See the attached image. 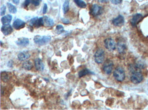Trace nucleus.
I'll list each match as a JSON object with an SVG mask.
<instances>
[{"label":"nucleus","mask_w":148,"mask_h":110,"mask_svg":"<svg viewBox=\"0 0 148 110\" xmlns=\"http://www.w3.org/2000/svg\"><path fill=\"white\" fill-rule=\"evenodd\" d=\"M130 69L131 76L130 80L133 83L138 84L141 83L143 79V75L140 70H139L141 67L139 66L132 67Z\"/></svg>","instance_id":"obj_1"},{"label":"nucleus","mask_w":148,"mask_h":110,"mask_svg":"<svg viewBox=\"0 0 148 110\" xmlns=\"http://www.w3.org/2000/svg\"><path fill=\"white\" fill-rule=\"evenodd\" d=\"M51 40L50 36H40L36 35L34 37L33 41L35 44L38 46H44L50 42Z\"/></svg>","instance_id":"obj_2"},{"label":"nucleus","mask_w":148,"mask_h":110,"mask_svg":"<svg viewBox=\"0 0 148 110\" xmlns=\"http://www.w3.org/2000/svg\"><path fill=\"white\" fill-rule=\"evenodd\" d=\"M114 77L116 80L122 82L126 78V74L124 70L121 67H117L115 69L113 73Z\"/></svg>","instance_id":"obj_3"},{"label":"nucleus","mask_w":148,"mask_h":110,"mask_svg":"<svg viewBox=\"0 0 148 110\" xmlns=\"http://www.w3.org/2000/svg\"><path fill=\"white\" fill-rule=\"evenodd\" d=\"M95 62L97 64H101L104 62L105 58V52L103 49L99 48L95 52L94 55Z\"/></svg>","instance_id":"obj_4"},{"label":"nucleus","mask_w":148,"mask_h":110,"mask_svg":"<svg viewBox=\"0 0 148 110\" xmlns=\"http://www.w3.org/2000/svg\"><path fill=\"white\" fill-rule=\"evenodd\" d=\"M114 63L110 60H107L102 66V69L105 74L109 75L112 72L114 68Z\"/></svg>","instance_id":"obj_5"},{"label":"nucleus","mask_w":148,"mask_h":110,"mask_svg":"<svg viewBox=\"0 0 148 110\" xmlns=\"http://www.w3.org/2000/svg\"><path fill=\"white\" fill-rule=\"evenodd\" d=\"M104 46L106 49L110 52L114 51L116 49V44L112 38L106 39L104 40Z\"/></svg>","instance_id":"obj_6"},{"label":"nucleus","mask_w":148,"mask_h":110,"mask_svg":"<svg viewBox=\"0 0 148 110\" xmlns=\"http://www.w3.org/2000/svg\"><path fill=\"white\" fill-rule=\"evenodd\" d=\"M103 12V8L99 5L94 4L92 6L90 14L93 17H96L101 15Z\"/></svg>","instance_id":"obj_7"},{"label":"nucleus","mask_w":148,"mask_h":110,"mask_svg":"<svg viewBox=\"0 0 148 110\" xmlns=\"http://www.w3.org/2000/svg\"><path fill=\"white\" fill-rule=\"evenodd\" d=\"M112 23L116 27H121L124 24V18L122 15H119L117 17L113 20Z\"/></svg>","instance_id":"obj_8"},{"label":"nucleus","mask_w":148,"mask_h":110,"mask_svg":"<svg viewBox=\"0 0 148 110\" xmlns=\"http://www.w3.org/2000/svg\"><path fill=\"white\" fill-rule=\"evenodd\" d=\"M26 23L21 19L17 18L13 22V27L15 30H19L25 27Z\"/></svg>","instance_id":"obj_9"},{"label":"nucleus","mask_w":148,"mask_h":110,"mask_svg":"<svg viewBox=\"0 0 148 110\" xmlns=\"http://www.w3.org/2000/svg\"><path fill=\"white\" fill-rule=\"evenodd\" d=\"M1 31L5 36H8L13 32V29L10 24L3 25L2 26Z\"/></svg>","instance_id":"obj_10"},{"label":"nucleus","mask_w":148,"mask_h":110,"mask_svg":"<svg viewBox=\"0 0 148 110\" xmlns=\"http://www.w3.org/2000/svg\"><path fill=\"white\" fill-rule=\"evenodd\" d=\"M17 46H21L22 47H26L28 46L30 43V41L28 38L26 37H21L18 38L15 42Z\"/></svg>","instance_id":"obj_11"},{"label":"nucleus","mask_w":148,"mask_h":110,"mask_svg":"<svg viewBox=\"0 0 148 110\" xmlns=\"http://www.w3.org/2000/svg\"><path fill=\"white\" fill-rule=\"evenodd\" d=\"M35 66L38 71H43L44 70V64L42 60L41 59L37 58L35 60Z\"/></svg>","instance_id":"obj_12"},{"label":"nucleus","mask_w":148,"mask_h":110,"mask_svg":"<svg viewBox=\"0 0 148 110\" xmlns=\"http://www.w3.org/2000/svg\"><path fill=\"white\" fill-rule=\"evenodd\" d=\"M30 57V55L28 51L27 50L24 51L20 52L17 55V58L20 62L24 61L28 59Z\"/></svg>","instance_id":"obj_13"},{"label":"nucleus","mask_w":148,"mask_h":110,"mask_svg":"<svg viewBox=\"0 0 148 110\" xmlns=\"http://www.w3.org/2000/svg\"><path fill=\"white\" fill-rule=\"evenodd\" d=\"M142 17V14H136L133 16L131 20V24L133 27H135L137 24L139 23V21Z\"/></svg>","instance_id":"obj_14"},{"label":"nucleus","mask_w":148,"mask_h":110,"mask_svg":"<svg viewBox=\"0 0 148 110\" xmlns=\"http://www.w3.org/2000/svg\"><path fill=\"white\" fill-rule=\"evenodd\" d=\"M117 47L119 53L120 54L125 53L127 49L126 45L123 42H118L117 44Z\"/></svg>","instance_id":"obj_15"},{"label":"nucleus","mask_w":148,"mask_h":110,"mask_svg":"<svg viewBox=\"0 0 148 110\" xmlns=\"http://www.w3.org/2000/svg\"><path fill=\"white\" fill-rule=\"evenodd\" d=\"M12 20V16L11 14H8L2 17L1 21H2V24L3 25H8V24H10L11 23Z\"/></svg>","instance_id":"obj_16"},{"label":"nucleus","mask_w":148,"mask_h":110,"mask_svg":"<svg viewBox=\"0 0 148 110\" xmlns=\"http://www.w3.org/2000/svg\"><path fill=\"white\" fill-rule=\"evenodd\" d=\"M43 17H44V25L46 26V27H51L54 25V23L53 19L48 17L47 16H44Z\"/></svg>","instance_id":"obj_17"},{"label":"nucleus","mask_w":148,"mask_h":110,"mask_svg":"<svg viewBox=\"0 0 148 110\" xmlns=\"http://www.w3.org/2000/svg\"><path fill=\"white\" fill-rule=\"evenodd\" d=\"M93 74H94V73L90 71L89 69H84L79 72L78 73V76L79 78H81L88 75H93Z\"/></svg>","instance_id":"obj_18"},{"label":"nucleus","mask_w":148,"mask_h":110,"mask_svg":"<svg viewBox=\"0 0 148 110\" xmlns=\"http://www.w3.org/2000/svg\"><path fill=\"white\" fill-rule=\"evenodd\" d=\"M22 67L27 70H30L33 67V63L31 61L27 60L24 62L22 64Z\"/></svg>","instance_id":"obj_19"},{"label":"nucleus","mask_w":148,"mask_h":110,"mask_svg":"<svg viewBox=\"0 0 148 110\" xmlns=\"http://www.w3.org/2000/svg\"><path fill=\"white\" fill-rule=\"evenodd\" d=\"M7 5L8 8V10L10 13L14 14L17 12V9L16 8V7L14 5L9 2H7Z\"/></svg>","instance_id":"obj_20"},{"label":"nucleus","mask_w":148,"mask_h":110,"mask_svg":"<svg viewBox=\"0 0 148 110\" xmlns=\"http://www.w3.org/2000/svg\"><path fill=\"white\" fill-rule=\"evenodd\" d=\"M77 6L81 8H85L87 7V4L83 0H73Z\"/></svg>","instance_id":"obj_21"},{"label":"nucleus","mask_w":148,"mask_h":110,"mask_svg":"<svg viewBox=\"0 0 148 110\" xmlns=\"http://www.w3.org/2000/svg\"><path fill=\"white\" fill-rule=\"evenodd\" d=\"M69 0H65L63 6V11L64 14H66L69 11Z\"/></svg>","instance_id":"obj_22"},{"label":"nucleus","mask_w":148,"mask_h":110,"mask_svg":"<svg viewBox=\"0 0 148 110\" xmlns=\"http://www.w3.org/2000/svg\"><path fill=\"white\" fill-rule=\"evenodd\" d=\"M39 17H33L30 20L29 22V25L31 27H36Z\"/></svg>","instance_id":"obj_23"},{"label":"nucleus","mask_w":148,"mask_h":110,"mask_svg":"<svg viewBox=\"0 0 148 110\" xmlns=\"http://www.w3.org/2000/svg\"><path fill=\"white\" fill-rule=\"evenodd\" d=\"M64 27L61 24H58L56 26V31L57 34H60L64 31Z\"/></svg>","instance_id":"obj_24"},{"label":"nucleus","mask_w":148,"mask_h":110,"mask_svg":"<svg viewBox=\"0 0 148 110\" xmlns=\"http://www.w3.org/2000/svg\"><path fill=\"white\" fill-rule=\"evenodd\" d=\"M44 17H40L38 18L37 24H36V26L35 28H38L40 27H42L44 26Z\"/></svg>","instance_id":"obj_25"},{"label":"nucleus","mask_w":148,"mask_h":110,"mask_svg":"<svg viewBox=\"0 0 148 110\" xmlns=\"http://www.w3.org/2000/svg\"><path fill=\"white\" fill-rule=\"evenodd\" d=\"M1 76H2V77H1L2 79L3 82H6L8 80V79H9V76H8V74L6 72H2Z\"/></svg>","instance_id":"obj_26"},{"label":"nucleus","mask_w":148,"mask_h":110,"mask_svg":"<svg viewBox=\"0 0 148 110\" xmlns=\"http://www.w3.org/2000/svg\"><path fill=\"white\" fill-rule=\"evenodd\" d=\"M42 2V0H31V3L35 6H38Z\"/></svg>","instance_id":"obj_27"},{"label":"nucleus","mask_w":148,"mask_h":110,"mask_svg":"<svg viewBox=\"0 0 148 110\" xmlns=\"http://www.w3.org/2000/svg\"><path fill=\"white\" fill-rule=\"evenodd\" d=\"M6 7L5 5H3L1 8V15L3 16L6 13Z\"/></svg>","instance_id":"obj_28"},{"label":"nucleus","mask_w":148,"mask_h":110,"mask_svg":"<svg viewBox=\"0 0 148 110\" xmlns=\"http://www.w3.org/2000/svg\"><path fill=\"white\" fill-rule=\"evenodd\" d=\"M61 22L64 24H70V21L69 20L65 18H62L61 19Z\"/></svg>","instance_id":"obj_29"},{"label":"nucleus","mask_w":148,"mask_h":110,"mask_svg":"<svg viewBox=\"0 0 148 110\" xmlns=\"http://www.w3.org/2000/svg\"><path fill=\"white\" fill-rule=\"evenodd\" d=\"M112 3L114 5H119L121 3L123 0H110Z\"/></svg>","instance_id":"obj_30"},{"label":"nucleus","mask_w":148,"mask_h":110,"mask_svg":"<svg viewBox=\"0 0 148 110\" xmlns=\"http://www.w3.org/2000/svg\"><path fill=\"white\" fill-rule=\"evenodd\" d=\"M47 11V4H44V7H43V14H46Z\"/></svg>","instance_id":"obj_31"},{"label":"nucleus","mask_w":148,"mask_h":110,"mask_svg":"<svg viewBox=\"0 0 148 110\" xmlns=\"http://www.w3.org/2000/svg\"><path fill=\"white\" fill-rule=\"evenodd\" d=\"M31 2V0H25V2L24 3V8H26L29 5H30V3Z\"/></svg>","instance_id":"obj_32"},{"label":"nucleus","mask_w":148,"mask_h":110,"mask_svg":"<svg viewBox=\"0 0 148 110\" xmlns=\"http://www.w3.org/2000/svg\"><path fill=\"white\" fill-rule=\"evenodd\" d=\"M72 92V89H71L70 90H69V91H68L67 93L65 94V98L66 99H67L69 97V96L71 95Z\"/></svg>","instance_id":"obj_33"},{"label":"nucleus","mask_w":148,"mask_h":110,"mask_svg":"<svg viewBox=\"0 0 148 110\" xmlns=\"http://www.w3.org/2000/svg\"><path fill=\"white\" fill-rule=\"evenodd\" d=\"M13 62L12 60H10L8 62V66L9 67H12L13 66Z\"/></svg>","instance_id":"obj_34"},{"label":"nucleus","mask_w":148,"mask_h":110,"mask_svg":"<svg viewBox=\"0 0 148 110\" xmlns=\"http://www.w3.org/2000/svg\"><path fill=\"white\" fill-rule=\"evenodd\" d=\"M20 0H12V2L16 5H18L20 3Z\"/></svg>","instance_id":"obj_35"},{"label":"nucleus","mask_w":148,"mask_h":110,"mask_svg":"<svg viewBox=\"0 0 148 110\" xmlns=\"http://www.w3.org/2000/svg\"><path fill=\"white\" fill-rule=\"evenodd\" d=\"M108 1V0H98V2L99 3H106Z\"/></svg>","instance_id":"obj_36"}]
</instances>
